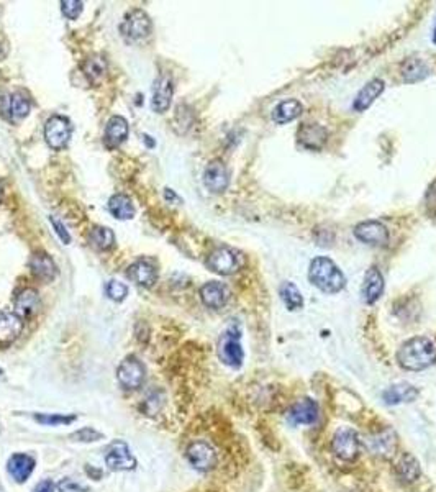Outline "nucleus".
<instances>
[{
    "instance_id": "obj_29",
    "label": "nucleus",
    "mask_w": 436,
    "mask_h": 492,
    "mask_svg": "<svg viewBox=\"0 0 436 492\" xmlns=\"http://www.w3.org/2000/svg\"><path fill=\"white\" fill-rule=\"evenodd\" d=\"M397 474L402 483L412 484L420 479L422 476V468H420L418 460L413 455H404L397 463Z\"/></svg>"
},
{
    "instance_id": "obj_41",
    "label": "nucleus",
    "mask_w": 436,
    "mask_h": 492,
    "mask_svg": "<svg viewBox=\"0 0 436 492\" xmlns=\"http://www.w3.org/2000/svg\"><path fill=\"white\" fill-rule=\"evenodd\" d=\"M54 491V484L51 479H44L39 483L37 488H35L33 492H53Z\"/></svg>"
},
{
    "instance_id": "obj_35",
    "label": "nucleus",
    "mask_w": 436,
    "mask_h": 492,
    "mask_svg": "<svg viewBox=\"0 0 436 492\" xmlns=\"http://www.w3.org/2000/svg\"><path fill=\"white\" fill-rule=\"evenodd\" d=\"M8 110L15 118L27 117V115L30 113V100L27 99V95L22 94V92H15L12 97H10Z\"/></svg>"
},
{
    "instance_id": "obj_18",
    "label": "nucleus",
    "mask_w": 436,
    "mask_h": 492,
    "mask_svg": "<svg viewBox=\"0 0 436 492\" xmlns=\"http://www.w3.org/2000/svg\"><path fill=\"white\" fill-rule=\"evenodd\" d=\"M174 94V85L173 79L168 74H161L153 85V97H151V107L154 112L164 113L169 109Z\"/></svg>"
},
{
    "instance_id": "obj_17",
    "label": "nucleus",
    "mask_w": 436,
    "mask_h": 492,
    "mask_svg": "<svg viewBox=\"0 0 436 492\" xmlns=\"http://www.w3.org/2000/svg\"><path fill=\"white\" fill-rule=\"evenodd\" d=\"M200 299H202L205 307L218 310L225 307L230 300V289L227 288V284L218 283V281H210V283H205L200 288Z\"/></svg>"
},
{
    "instance_id": "obj_38",
    "label": "nucleus",
    "mask_w": 436,
    "mask_h": 492,
    "mask_svg": "<svg viewBox=\"0 0 436 492\" xmlns=\"http://www.w3.org/2000/svg\"><path fill=\"white\" fill-rule=\"evenodd\" d=\"M102 433L97 431L95 429H90V426H86V429L77 430L76 433L71 435V438H74L76 441H82V443H92V441H99L102 440Z\"/></svg>"
},
{
    "instance_id": "obj_10",
    "label": "nucleus",
    "mask_w": 436,
    "mask_h": 492,
    "mask_svg": "<svg viewBox=\"0 0 436 492\" xmlns=\"http://www.w3.org/2000/svg\"><path fill=\"white\" fill-rule=\"evenodd\" d=\"M71 123L61 115H53L44 123V138H46V143L53 149H63L66 147L69 138H71Z\"/></svg>"
},
{
    "instance_id": "obj_12",
    "label": "nucleus",
    "mask_w": 436,
    "mask_h": 492,
    "mask_svg": "<svg viewBox=\"0 0 436 492\" xmlns=\"http://www.w3.org/2000/svg\"><path fill=\"white\" fill-rule=\"evenodd\" d=\"M39 307H42V300H39V294L37 289L25 288L18 290L17 295H15L13 314L18 315L22 320L35 317V315L38 314Z\"/></svg>"
},
{
    "instance_id": "obj_3",
    "label": "nucleus",
    "mask_w": 436,
    "mask_h": 492,
    "mask_svg": "<svg viewBox=\"0 0 436 492\" xmlns=\"http://www.w3.org/2000/svg\"><path fill=\"white\" fill-rule=\"evenodd\" d=\"M218 358L223 364L230 368H242L244 359V351L242 346V333L237 327H230L225 330L222 338L218 341Z\"/></svg>"
},
{
    "instance_id": "obj_27",
    "label": "nucleus",
    "mask_w": 436,
    "mask_h": 492,
    "mask_svg": "<svg viewBox=\"0 0 436 492\" xmlns=\"http://www.w3.org/2000/svg\"><path fill=\"white\" fill-rule=\"evenodd\" d=\"M400 74H402L405 82L413 84V82H420L423 81V79H427L430 74V68L423 59L409 58L405 59L402 66H400Z\"/></svg>"
},
{
    "instance_id": "obj_44",
    "label": "nucleus",
    "mask_w": 436,
    "mask_h": 492,
    "mask_svg": "<svg viewBox=\"0 0 436 492\" xmlns=\"http://www.w3.org/2000/svg\"><path fill=\"white\" fill-rule=\"evenodd\" d=\"M0 199H2V185H0Z\"/></svg>"
},
{
    "instance_id": "obj_13",
    "label": "nucleus",
    "mask_w": 436,
    "mask_h": 492,
    "mask_svg": "<svg viewBox=\"0 0 436 492\" xmlns=\"http://www.w3.org/2000/svg\"><path fill=\"white\" fill-rule=\"evenodd\" d=\"M204 184L210 192L215 194H222L227 190L230 184V173L223 161L213 159V161L208 163L204 171Z\"/></svg>"
},
{
    "instance_id": "obj_4",
    "label": "nucleus",
    "mask_w": 436,
    "mask_h": 492,
    "mask_svg": "<svg viewBox=\"0 0 436 492\" xmlns=\"http://www.w3.org/2000/svg\"><path fill=\"white\" fill-rule=\"evenodd\" d=\"M332 450L338 460L344 463H351L358 458L361 450V440L358 431L349 429V426H342L335 431L332 440Z\"/></svg>"
},
{
    "instance_id": "obj_6",
    "label": "nucleus",
    "mask_w": 436,
    "mask_h": 492,
    "mask_svg": "<svg viewBox=\"0 0 436 492\" xmlns=\"http://www.w3.org/2000/svg\"><path fill=\"white\" fill-rule=\"evenodd\" d=\"M153 30V23L149 15L142 8H135L125 15L120 32L130 42H139V39L149 37Z\"/></svg>"
},
{
    "instance_id": "obj_42",
    "label": "nucleus",
    "mask_w": 436,
    "mask_h": 492,
    "mask_svg": "<svg viewBox=\"0 0 436 492\" xmlns=\"http://www.w3.org/2000/svg\"><path fill=\"white\" fill-rule=\"evenodd\" d=\"M5 56H7V44L0 43V59H4Z\"/></svg>"
},
{
    "instance_id": "obj_40",
    "label": "nucleus",
    "mask_w": 436,
    "mask_h": 492,
    "mask_svg": "<svg viewBox=\"0 0 436 492\" xmlns=\"http://www.w3.org/2000/svg\"><path fill=\"white\" fill-rule=\"evenodd\" d=\"M49 222L53 223V227H54V230H56L58 237L61 238V242H63V243H66V245H68L69 242H71V237H69L68 230L64 228V225H63L61 222H59V220H56L54 217H49Z\"/></svg>"
},
{
    "instance_id": "obj_34",
    "label": "nucleus",
    "mask_w": 436,
    "mask_h": 492,
    "mask_svg": "<svg viewBox=\"0 0 436 492\" xmlns=\"http://www.w3.org/2000/svg\"><path fill=\"white\" fill-rule=\"evenodd\" d=\"M33 419L42 425L59 426V425H71L77 420L76 414H35Z\"/></svg>"
},
{
    "instance_id": "obj_22",
    "label": "nucleus",
    "mask_w": 436,
    "mask_h": 492,
    "mask_svg": "<svg viewBox=\"0 0 436 492\" xmlns=\"http://www.w3.org/2000/svg\"><path fill=\"white\" fill-rule=\"evenodd\" d=\"M23 320L12 312L0 310V346L12 345L22 335Z\"/></svg>"
},
{
    "instance_id": "obj_25",
    "label": "nucleus",
    "mask_w": 436,
    "mask_h": 492,
    "mask_svg": "<svg viewBox=\"0 0 436 492\" xmlns=\"http://www.w3.org/2000/svg\"><path fill=\"white\" fill-rule=\"evenodd\" d=\"M128 137V122L120 115H115L107 122L105 127V144L108 148H117Z\"/></svg>"
},
{
    "instance_id": "obj_11",
    "label": "nucleus",
    "mask_w": 436,
    "mask_h": 492,
    "mask_svg": "<svg viewBox=\"0 0 436 492\" xmlns=\"http://www.w3.org/2000/svg\"><path fill=\"white\" fill-rule=\"evenodd\" d=\"M354 237L364 245L384 246L389 243V230L379 220H366L356 225Z\"/></svg>"
},
{
    "instance_id": "obj_33",
    "label": "nucleus",
    "mask_w": 436,
    "mask_h": 492,
    "mask_svg": "<svg viewBox=\"0 0 436 492\" xmlns=\"http://www.w3.org/2000/svg\"><path fill=\"white\" fill-rule=\"evenodd\" d=\"M369 448H373L375 455L379 456H390L395 450V435L394 431H384L378 436H374L373 440L369 438Z\"/></svg>"
},
{
    "instance_id": "obj_24",
    "label": "nucleus",
    "mask_w": 436,
    "mask_h": 492,
    "mask_svg": "<svg viewBox=\"0 0 436 492\" xmlns=\"http://www.w3.org/2000/svg\"><path fill=\"white\" fill-rule=\"evenodd\" d=\"M30 269L35 278L42 279V281H53L58 274V266L54 264L53 258L49 254L44 253V251H38L32 256L30 259Z\"/></svg>"
},
{
    "instance_id": "obj_43",
    "label": "nucleus",
    "mask_w": 436,
    "mask_h": 492,
    "mask_svg": "<svg viewBox=\"0 0 436 492\" xmlns=\"http://www.w3.org/2000/svg\"><path fill=\"white\" fill-rule=\"evenodd\" d=\"M433 43L436 44V23H435V33H433Z\"/></svg>"
},
{
    "instance_id": "obj_8",
    "label": "nucleus",
    "mask_w": 436,
    "mask_h": 492,
    "mask_svg": "<svg viewBox=\"0 0 436 492\" xmlns=\"http://www.w3.org/2000/svg\"><path fill=\"white\" fill-rule=\"evenodd\" d=\"M147 369L137 356L130 355L120 363L117 369V379L120 386L127 390H137L143 386Z\"/></svg>"
},
{
    "instance_id": "obj_5",
    "label": "nucleus",
    "mask_w": 436,
    "mask_h": 492,
    "mask_svg": "<svg viewBox=\"0 0 436 492\" xmlns=\"http://www.w3.org/2000/svg\"><path fill=\"white\" fill-rule=\"evenodd\" d=\"M242 254L233 248H228V246H218V248H215L207 258L208 269L220 276L235 274L242 268Z\"/></svg>"
},
{
    "instance_id": "obj_20",
    "label": "nucleus",
    "mask_w": 436,
    "mask_h": 492,
    "mask_svg": "<svg viewBox=\"0 0 436 492\" xmlns=\"http://www.w3.org/2000/svg\"><path fill=\"white\" fill-rule=\"evenodd\" d=\"M384 289H385L384 276L378 268H375V266H373V268L368 269V273L364 276L363 289H361L363 300L368 305L375 304L380 297H382Z\"/></svg>"
},
{
    "instance_id": "obj_31",
    "label": "nucleus",
    "mask_w": 436,
    "mask_h": 492,
    "mask_svg": "<svg viewBox=\"0 0 436 492\" xmlns=\"http://www.w3.org/2000/svg\"><path fill=\"white\" fill-rule=\"evenodd\" d=\"M89 243L94 250L97 251H107L113 248L115 245V235L107 227H94L89 233Z\"/></svg>"
},
{
    "instance_id": "obj_14",
    "label": "nucleus",
    "mask_w": 436,
    "mask_h": 492,
    "mask_svg": "<svg viewBox=\"0 0 436 492\" xmlns=\"http://www.w3.org/2000/svg\"><path fill=\"white\" fill-rule=\"evenodd\" d=\"M297 140L300 147L310 152H318L325 147L328 140V130L318 123H304L300 125L297 132Z\"/></svg>"
},
{
    "instance_id": "obj_37",
    "label": "nucleus",
    "mask_w": 436,
    "mask_h": 492,
    "mask_svg": "<svg viewBox=\"0 0 436 492\" xmlns=\"http://www.w3.org/2000/svg\"><path fill=\"white\" fill-rule=\"evenodd\" d=\"M84 4L81 0H63L61 2V10L64 13V17L69 20H76L79 15L82 13Z\"/></svg>"
},
{
    "instance_id": "obj_26",
    "label": "nucleus",
    "mask_w": 436,
    "mask_h": 492,
    "mask_svg": "<svg viewBox=\"0 0 436 492\" xmlns=\"http://www.w3.org/2000/svg\"><path fill=\"white\" fill-rule=\"evenodd\" d=\"M304 113V105L297 99L282 100L273 109V120L275 123L284 125L297 120Z\"/></svg>"
},
{
    "instance_id": "obj_2",
    "label": "nucleus",
    "mask_w": 436,
    "mask_h": 492,
    "mask_svg": "<svg viewBox=\"0 0 436 492\" xmlns=\"http://www.w3.org/2000/svg\"><path fill=\"white\" fill-rule=\"evenodd\" d=\"M309 281L325 294H337L344 289L347 278L338 264L327 256H317L309 268Z\"/></svg>"
},
{
    "instance_id": "obj_1",
    "label": "nucleus",
    "mask_w": 436,
    "mask_h": 492,
    "mask_svg": "<svg viewBox=\"0 0 436 492\" xmlns=\"http://www.w3.org/2000/svg\"><path fill=\"white\" fill-rule=\"evenodd\" d=\"M397 363L407 371H423L436 363V346L427 336H413L397 351Z\"/></svg>"
},
{
    "instance_id": "obj_39",
    "label": "nucleus",
    "mask_w": 436,
    "mask_h": 492,
    "mask_svg": "<svg viewBox=\"0 0 436 492\" xmlns=\"http://www.w3.org/2000/svg\"><path fill=\"white\" fill-rule=\"evenodd\" d=\"M58 489H59V492H89L87 488L77 484L76 481H73V479H63L61 483L58 484Z\"/></svg>"
},
{
    "instance_id": "obj_45",
    "label": "nucleus",
    "mask_w": 436,
    "mask_h": 492,
    "mask_svg": "<svg viewBox=\"0 0 436 492\" xmlns=\"http://www.w3.org/2000/svg\"><path fill=\"white\" fill-rule=\"evenodd\" d=\"M4 374V369L2 368H0V376H2Z\"/></svg>"
},
{
    "instance_id": "obj_28",
    "label": "nucleus",
    "mask_w": 436,
    "mask_h": 492,
    "mask_svg": "<svg viewBox=\"0 0 436 492\" xmlns=\"http://www.w3.org/2000/svg\"><path fill=\"white\" fill-rule=\"evenodd\" d=\"M81 69L89 82L99 84L104 81L105 74H107V59L100 56V54H92L82 63Z\"/></svg>"
},
{
    "instance_id": "obj_32",
    "label": "nucleus",
    "mask_w": 436,
    "mask_h": 492,
    "mask_svg": "<svg viewBox=\"0 0 436 492\" xmlns=\"http://www.w3.org/2000/svg\"><path fill=\"white\" fill-rule=\"evenodd\" d=\"M279 294H280V299H282V302L285 304V307L289 310H300L304 307V297L302 294H300L299 288L294 283L285 281V283L280 284Z\"/></svg>"
},
{
    "instance_id": "obj_21",
    "label": "nucleus",
    "mask_w": 436,
    "mask_h": 492,
    "mask_svg": "<svg viewBox=\"0 0 436 492\" xmlns=\"http://www.w3.org/2000/svg\"><path fill=\"white\" fill-rule=\"evenodd\" d=\"M420 395V390L415 386L409 383H397L390 384L389 388L384 389L382 400L387 405H397L405 402H413Z\"/></svg>"
},
{
    "instance_id": "obj_19",
    "label": "nucleus",
    "mask_w": 436,
    "mask_h": 492,
    "mask_svg": "<svg viewBox=\"0 0 436 492\" xmlns=\"http://www.w3.org/2000/svg\"><path fill=\"white\" fill-rule=\"evenodd\" d=\"M35 466H37V461L27 453H15L7 461L8 474L17 484L27 483L35 471Z\"/></svg>"
},
{
    "instance_id": "obj_9",
    "label": "nucleus",
    "mask_w": 436,
    "mask_h": 492,
    "mask_svg": "<svg viewBox=\"0 0 436 492\" xmlns=\"http://www.w3.org/2000/svg\"><path fill=\"white\" fill-rule=\"evenodd\" d=\"M105 465L110 471H133L137 468V458H135L130 446L122 440L113 441L105 453Z\"/></svg>"
},
{
    "instance_id": "obj_7",
    "label": "nucleus",
    "mask_w": 436,
    "mask_h": 492,
    "mask_svg": "<svg viewBox=\"0 0 436 492\" xmlns=\"http://www.w3.org/2000/svg\"><path fill=\"white\" fill-rule=\"evenodd\" d=\"M185 458L190 463L192 468H195L200 473H208L217 466V451L213 450V446L207 443L204 440L192 441L185 450Z\"/></svg>"
},
{
    "instance_id": "obj_30",
    "label": "nucleus",
    "mask_w": 436,
    "mask_h": 492,
    "mask_svg": "<svg viewBox=\"0 0 436 492\" xmlns=\"http://www.w3.org/2000/svg\"><path fill=\"white\" fill-rule=\"evenodd\" d=\"M108 210L118 220H130L135 217V205L132 199L125 194L112 195L108 200Z\"/></svg>"
},
{
    "instance_id": "obj_16",
    "label": "nucleus",
    "mask_w": 436,
    "mask_h": 492,
    "mask_svg": "<svg viewBox=\"0 0 436 492\" xmlns=\"http://www.w3.org/2000/svg\"><path fill=\"white\" fill-rule=\"evenodd\" d=\"M318 404L313 399L305 398L289 409L287 419L292 425H313L318 420Z\"/></svg>"
},
{
    "instance_id": "obj_23",
    "label": "nucleus",
    "mask_w": 436,
    "mask_h": 492,
    "mask_svg": "<svg viewBox=\"0 0 436 492\" xmlns=\"http://www.w3.org/2000/svg\"><path fill=\"white\" fill-rule=\"evenodd\" d=\"M385 90V82L382 79L375 78L373 81H369L368 84L364 85L363 89L359 90V94L356 95L354 102H353V109L356 112H364V110H368L370 105L375 102V99L379 97L380 94H382Z\"/></svg>"
},
{
    "instance_id": "obj_36",
    "label": "nucleus",
    "mask_w": 436,
    "mask_h": 492,
    "mask_svg": "<svg viewBox=\"0 0 436 492\" xmlns=\"http://www.w3.org/2000/svg\"><path fill=\"white\" fill-rule=\"evenodd\" d=\"M105 293L115 302H122V300L127 299L128 288L123 283H120V281H110L107 288H105Z\"/></svg>"
},
{
    "instance_id": "obj_15",
    "label": "nucleus",
    "mask_w": 436,
    "mask_h": 492,
    "mask_svg": "<svg viewBox=\"0 0 436 492\" xmlns=\"http://www.w3.org/2000/svg\"><path fill=\"white\" fill-rule=\"evenodd\" d=\"M128 278L143 288H153L158 281V266L149 258L135 261L128 268Z\"/></svg>"
}]
</instances>
